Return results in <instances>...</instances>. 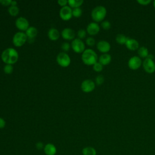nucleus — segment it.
<instances>
[{
	"label": "nucleus",
	"mask_w": 155,
	"mask_h": 155,
	"mask_svg": "<svg viewBox=\"0 0 155 155\" xmlns=\"http://www.w3.org/2000/svg\"><path fill=\"white\" fill-rule=\"evenodd\" d=\"M1 58L5 64L13 65L15 64L19 58V54L16 50L13 48H5L1 53Z\"/></svg>",
	"instance_id": "obj_1"
},
{
	"label": "nucleus",
	"mask_w": 155,
	"mask_h": 155,
	"mask_svg": "<svg viewBox=\"0 0 155 155\" xmlns=\"http://www.w3.org/2000/svg\"><path fill=\"white\" fill-rule=\"evenodd\" d=\"M81 59L83 63L87 65H93L97 62L98 56L94 50L87 48L82 53Z\"/></svg>",
	"instance_id": "obj_2"
},
{
	"label": "nucleus",
	"mask_w": 155,
	"mask_h": 155,
	"mask_svg": "<svg viewBox=\"0 0 155 155\" xmlns=\"http://www.w3.org/2000/svg\"><path fill=\"white\" fill-rule=\"evenodd\" d=\"M107 9L103 5H97L91 11V16L95 22H102L107 16Z\"/></svg>",
	"instance_id": "obj_3"
},
{
	"label": "nucleus",
	"mask_w": 155,
	"mask_h": 155,
	"mask_svg": "<svg viewBox=\"0 0 155 155\" xmlns=\"http://www.w3.org/2000/svg\"><path fill=\"white\" fill-rule=\"evenodd\" d=\"M27 41V37L25 33L22 31L16 32L13 37L12 42L13 45L16 47H22Z\"/></svg>",
	"instance_id": "obj_4"
},
{
	"label": "nucleus",
	"mask_w": 155,
	"mask_h": 155,
	"mask_svg": "<svg viewBox=\"0 0 155 155\" xmlns=\"http://www.w3.org/2000/svg\"><path fill=\"white\" fill-rule=\"evenodd\" d=\"M56 62L61 67H67L71 63V59L65 52H61L57 55Z\"/></svg>",
	"instance_id": "obj_5"
},
{
	"label": "nucleus",
	"mask_w": 155,
	"mask_h": 155,
	"mask_svg": "<svg viewBox=\"0 0 155 155\" xmlns=\"http://www.w3.org/2000/svg\"><path fill=\"white\" fill-rule=\"evenodd\" d=\"M71 47L74 52L76 53H82L85 50L84 42L79 38L74 39L71 43Z\"/></svg>",
	"instance_id": "obj_6"
},
{
	"label": "nucleus",
	"mask_w": 155,
	"mask_h": 155,
	"mask_svg": "<svg viewBox=\"0 0 155 155\" xmlns=\"http://www.w3.org/2000/svg\"><path fill=\"white\" fill-rule=\"evenodd\" d=\"M142 65V61L138 56H133L128 61V67L132 70L139 69Z\"/></svg>",
	"instance_id": "obj_7"
},
{
	"label": "nucleus",
	"mask_w": 155,
	"mask_h": 155,
	"mask_svg": "<svg viewBox=\"0 0 155 155\" xmlns=\"http://www.w3.org/2000/svg\"><path fill=\"white\" fill-rule=\"evenodd\" d=\"M142 67L143 70L149 74H152L155 71V62L153 59L145 58L142 61Z\"/></svg>",
	"instance_id": "obj_8"
},
{
	"label": "nucleus",
	"mask_w": 155,
	"mask_h": 155,
	"mask_svg": "<svg viewBox=\"0 0 155 155\" xmlns=\"http://www.w3.org/2000/svg\"><path fill=\"white\" fill-rule=\"evenodd\" d=\"M96 87L95 82L91 79H85L81 84V88L84 93H90L93 91Z\"/></svg>",
	"instance_id": "obj_9"
},
{
	"label": "nucleus",
	"mask_w": 155,
	"mask_h": 155,
	"mask_svg": "<svg viewBox=\"0 0 155 155\" xmlns=\"http://www.w3.org/2000/svg\"><path fill=\"white\" fill-rule=\"evenodd\" d=\"M15 25L20 31H25L29 28V22L24 17H19L15 21Z\"/></svg>",
	"instance_id": "obj_10"
},
{
	"label": "nucleus",
	"mask_w": 155,
	"mask_h": 155,
	"mask_svg": "<svg viewBox=\"0 0 155 155\" xmlns=\"http://www.w3.org/2000/svg\"><path fill=\"white\" fill-rule=\"evenodd\" d=\"M59 16L63 21H68L73 17L72 9L68 5L63 7L59 11Z\"/></svg>",
	"instance_id": "obj_11"
},
{
	"label": "nucleus",
	"mask_w": 155,
	"mask_h": 155,
	"mask_svg": "<svg viewBox=\"0 0 155 155\" xmlns=\"http://www.w3.org/2000/svg\"><path fill=\"white\" fill-rule=\"evenodd\" d=\"M96 48L99 51L103 53H108L111 50L110 44L105 40H101L96 44Z\"/></svg>",
	"instance_id": "obj_12"
},
{
	"label": "nucleus",
	"mask_w": 155,
	"mask_h": 155,
	"mask_svg": "<svg viewBox=\"0 0 155 155\" xmlns=\"http://www.w3.org/2000/svg\"><path fill=\"white\" fill-rule=\"evenodd\" d=\"M100 28L101 27L97 22H91L88 24L86 31L87 33L90 36H94L98 34V33L100 31Z\"/></svg>",
	"instance_id": "obj_13"
},
{
	"label": "nucleus",
	"mask_w": 155,
	"mask_h": 155,
	"mask_svg": "<svg viewBox=\"0 0 155 155\" xmlns=\"http://www.w3.org/2000/svg\"><path fill=\"white\" fill-rule=\"evenodd\" d=\"M61 36L65 40H73L75 37V32L71 28H65L61 31Z\"/></svg>",
	"instance_id": "obj_14"
},
{
	"label": "nucleus",
	"mask_w": 155,
	"mask_h": 155,
	"mask_svg": "<svg viewBox=\"0 0 155 155\" xmlns=\"http://www.w3.org/2000/svg\"><path fill=\"white\" fill-rule=\"evenodd\" d=\"M38 34V30L35 27H29V28L25 31V35L27 37V41L30 43H32L37 36Z\"/></svg>",
	"instance_id": "obj_15"
},
{
	"label": "nucleus",
	"mask_w": 155,
	"mask_h": 155,
	"mask_svg": "<svg viewBox=\"0 0 155 155\" xmlns=\"http://www.w3.org/2000/svg\"><path fill=\"white\" fill-rule=\"evenodd\" d=\"M125 45L129 50H131V51L137 50L138 48H139V42L134 38H128Z\"/></svg>",
	"instance_id": "obj_16"
},
{
	"label": "nucleus",
	"mask_w": 155,
	"mask_h": 155,
	"mask_svg": "<svg viewBox=\"0 0 155 155\" xmlns=\"http://www.w3.org/2000/svg\"><path fill=\"white\" fill-rule=\"evenodd\" d=\"M43 150L46 155H56L57 153V148L56 146L51 143L45 144Z\"/></svg>",
	"instance_id": "obj_17"
},
{
	"label": "nucleus",
	"mask_w": 155,
	"mask_h": 155,
	"mask_svg": "<svg viewBox=\"0 0 155 155\" xmlns=\"http://www.w3.org/2000/svg\"><path fill=\"white\" fill-rule=\"evenodd\" d=\"M111 56L109 53H103L98 58V62L103 66L108 65L111 61Z\"/></svg>",
	"instance_id": "obj_18"
},
{
	"label": "nucleus",
	"mask_w": 155,
	"mask_h": 155,
	"mask_svg": "<svg viewBox=\"0 0 155 155\" xmlns=\"http://www.w3.org/2000/svg\"><path fill=\"white\" fill-rule=\"evenodd\" d=\"M48 37L51 41H57L60 37V33L56 28H51L48 31Z\"/></svg>",
	"instance_id": "obj_19"
},
{
	"label": "nucleus",
	"mask_w": 155,
	"mask_h": 155,
	"mask_svg": "<svg viewBox=\"0 0 155 155\" xmlns=\"http://www.w3.org/2000/svg\"><path fill=\"white\" fill-rule=\"evenodd\" d=\"M137 54L138 56L140 58H147L149 54V51L148 49L145 47V46H141L139 47V48L137 50Z\"/></svg>",
	"instance_id": "obj_20"
},
{
	"label": "nucleus",
	"mask_w": 155,
	"mask_h": 155,
	"mask_svg": "<svg viewBox=\"0 0 155 155\" xmlns=\"http://www.w3.org/2000/svg\"><path fill=\"white\" fill-rule=\"evenodd\" d=\"M82 154V155H97V151L94 147L87 146L83 148Z\"/></svg>",
	"instance_id": "obj_21"
},
{
	"label": "nucleus",
	"mask_w": 155,
	"mask_h": 155,
	"mask_svg": "<svg viewBox=\"0 0 155 155\" xmlns=\"http://www.w3.org/2000/svg\"><path fill=\"white\" fill-rule=\"evenodd\" d=\"M128 38L123 34H117L115 38L116 42L120 45H125Z\"/></svg>",
	"instance_id": "obj_22"
},
{
	"label": "nucleus",
	"mask_w": 155,
	"mask_h": 155,
	"mask_svg": "<svg viewBox=\"0 0 155 155\" xmlns=\"http://www.w3.org/2000/svg\"><path fill=\"white\" fill-rule=\"evenodd\" d=\"M84 3L83 0H68V5L71 8H78L80 7Z\"/></svg>",
	"instance_id": "obj_23"
},
{
	"label": "nucleus",
	"mask_w": 155,
	"mask_h": 155,
	"mask_svg": "<svg viewBox=\"0 0 155 155\" xmlns=\"http://www.w3.org/2000/svg\"><path fill=\"white\" fill-rule=\"evenodd\" d=\"M8 12L12 16H16L19 13V8L17 6L10 5L8 8Z\"/></svg>",
	"instance_id": "obj_24"
},
{
	"label": "nucleus",
	"mask_w": 155,
	"mask_h": 155,
	"mask_svg": "<svg viewBox=\"0 0 155 155\" xmlns=\"http://www.w3.org/2000/svg\"><path fill=\"white\" fill-rule=\"evenodd\" d=\"M72 14L73 17L79 18L82 15V10L80 7L73 8L72 9Z\"/></svg>",
	"instance_id": "obj_25"
},
{
	"label": "nucleus",
	"mask_w": 155,
	"mask_h": 155,
	"mask_svg": "<svg viewBox=\"0 0 155 155\" xmlns=\"http://www.w3.org/2000/svg\"><path fill=\"white\" fill-rule=\"evenodd\" d=\"M101 27H102V28L103 30H109L111 28V24L110 21H108L107 20H104L101 23Z\"/></svg>",
	"instance_id": "obj_26"
},
{
	"label": "nucleus",
	"mask_w": 155,
	"mask_h": 155,
	"mask_svg": "<svg viewBox=\"0 0 155 155\" xmlns=\"http://www.w3.org/2000/svg\"><path fill=\"white\" fill-rule=\"evenodd\" d=\"M4 71L5 74H10L13 73V67L12 65H9V64H5V65L4 67Z\"/></svg>",
	"instance_id": "obj_27"
},
{
	"label": "nucleus",
	"mask_w": 155,
	"mask_h": 155,
	"mask_svg": "<svg viewBox=\"0 0 155 155\" xmlns=\"http://www.w3.org/2000/svg\"><path fill=\"white\" fill-rule=\"evenodd\" d=\"M93 69L96 72H101L103 70V65L99 62H97L93 65Z\"/></svg>",
	"instance_id": "obj_28"
},
{
	"label": "nucleus",
	"mask_w": 155,
	"mask_h": 155,
	"mask_svg": "<svg viewBox=\"0 0 155 155\" xmlns=\"http://www.w3.org/2000/svg\"><path fill=\"white\" fill-rule=\"evenodd\" d=\"M104 82V77L102 74L97 75L95 78V84H96L97 85H102Z\"/></svg>",
	"instance_id": "obj_29"
},
{
	"label": "nucleus",
	"mask_w": 155,
	"mask_h": 155,
	"mask_svg": "<svg viewBox=\"0 0 155 155\" xmlns=\"http://www.w3.org/2000/svg\"><path fill=\"white\" fill-rule=\"evenodd\" d=\"M86 35H87V31L83 28L79 29L77 33V36L78 38L80 39H84L86 36Z\"/></svg>",
	"instance_id": "obj_30"
},
{
	"label": "nucleus",
	"mask_w": 155,
	"mask_h": 155,
	"mask_svg": "<svg viewBox=\"0 0 155 155\" xmlns=\"http://www.w3.org/2000/svg\"><path fill=\"white\" fill-rule=\"evenodd\" d=\"M85 43L87 44V45L90 47H92L95 45L96 41L93 37H88L85 40Z\"/></svg>",
	"instance_id": "obj_31"
},
{
	"label": "nucleus",
	"mask_w": 155,
	"mask_h": 155,
	"mask_svg": "<svg viewBox=\"0 0 155 155\" xmlns=\"http://www.w3.org/2000/svg\"><path fill=\"white\" fill-rule=\"evenodd\" d=\"M70 45L68 42H63L62 45H61V48H62V50L64 51V52H67L68 51H69L70 48Z\"/></svg>",
	"instance_id": "obj_32"
},
{
	"label": "nucleus",
	"mask_w": 155,
	"mask_h": 155,
	"mask_svg": "<svg viewBox=\"0 0 155 155\" xmlns=\"http://www.w3.org/2000/svg\"><path fill=\"white\" fill-rule=\"evenodd\" d=\"M151 0H137V2L142 5H147L151 3Z\"/></svg>",
	"instance_id": "obj_33"
},
{
	"label": "nucleus",
	"mask_w": 155,
	"mask_h": 155,
	"mask_svg": "<svg viewBox=\"0 0 155 155\" xmlns=\"http://www.w3.org/2000/svg\"><path fill=\"white\" fill-rule=\"evenodd\" d=\"M11 0H0V4L4 6L11 5Z\"/></svg>",
	"instance_id": "obj_34"
},
{
	"label": "nucleus",
	"mask_w": 155,
	"mask_h": 155,
	"mask_svg": "<svg viewBox=\"0 0 155 155\" xmlns=\"http://www.w3.org/2000/svg\"><path fill=\"white\" fill-rule=\"evenodd\" d=\"M45 145H44V143L42 142H38L36 143V148L39 150H44Z\"/></svg>",
	"instance_id": "obj_35"
},
{
	"label": "nucleus",
	"mask_w": 155,
	"mask_h": 155,
	"mask_svg": "<svg viewBox=\"0 0 155 155\" xmlns=\"http://www.w3.org/2000/svg\"><path fill=\"white\" fill-rule=\"evenodd\" d=\"M58 4L61 6L62 7H65V6H67V4H68V1H66V0H59L58 1Z\"/></svg>",
	"instance_id": "obj_36"
},
{
	"label": "nucleus",
	"mask_w": 155,
	"mask_h": 155,
	"mask_svg": "<svg viewBox=\"0 0 155 155\" xmlns=\"http://www.w3.org/2000/svg\"><path fill=\"white\" fill-rule=\"evenodd\" d=\"M5 125H6V122L5 120L3 118L0 117V129L4 128L5 127Z\"/></svg>",
	"instance_id": "obj_37"
},
{
	"label": "nucleus",
	"mask_w": 155,
	"mask_h": 155,
	"mask_svg": "<svg viewBox=\"0 0 155 155\" xmlns=\"http://www.w3.org/2000/svg\"><path fill=\"white\" fill-rule=\"evenodd\" d=\"M17 2L16 1H12L11 5L12 6H17Z\"/></svg>",
	"instance_id": "obj_38"
},
{
	"label": "nucleus",
	"mask_w": 155,
	"mask_h": 155,
	"mask_svg": "<svg viewBox=\"0 0 155 155\" xmlns=\"http://www.w3.org/2000/svg\"><path fill=\"white\" fill-rule=\"evenodd\" d=\"M148 58H150V59H153L154 60V55L153 54H150L149 53V54H148V57H147Z\"/></svg>",
	"instance_id": "obj_39"
},
{
	"label": "nucleus",
	"mask_w": 155,
	"mask_h": 155,
	"mask_svg": "<svg viewBox=\"0 0 155 155\" xmlns=\"http://www.w3.org/2000/svg\"><path fill=\"white\" fill-rule=\"evenodd\" d=\"M153 5L154 8H155V0H154V1H153Z\"/></svg>",
	"instance_id": "obj_40"
}]
</instances>
